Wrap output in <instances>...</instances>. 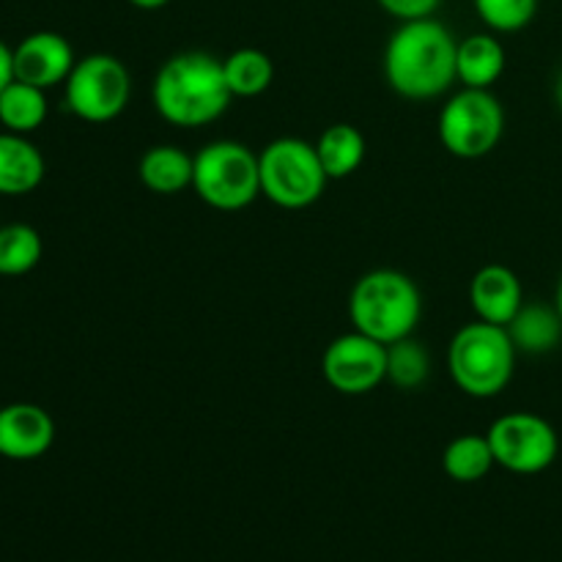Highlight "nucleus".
Wrapping results in <instances>:
<instances>
[{"instance_id": "obj_1", "label": "nucleus", "mask_w": 562, "mask_h": 562, "mask_svg": "<svg viewBox=\"0 0 562 562\" xmlns=\"http://www.w3.org/2000/svg\"><path fill=\"white\" fill-rule=\"evenodd\" d=\"M459 42L439 20L401 22L384 47V80L398 97L428 102L453 88Z\"/></svg>"}, {"instance_id": "obj_9", "label": "nucleus", "mask_w": 562, "mask_h": 562, "mask_svg": "<svg viewBox=\"0 0 562 562\" xmlns=\"http://www.w3.org/2000/svg\"><path fill=\"white\" fill-rule=\"evenodd\" d=\"M497 467L514 475H541L558 461L560 437L536 412H508L486 431Z\"/></svg>"}, {"instance_id": "obj_29", "label": "nucleus", "mask_w": 562, "mask_h": 562, "mask_svg": "<svg viewBox=\"0 0 562 562\" xmlns=\"http://www.w3.org/2000/svg\"><path fill=\"white\" fill-rule=\"evenodd\" d=\"M554 307H558V313L562 316V278L558 283V291H554Z\"/></svg>"}, {"instance_id": "obj_14", "label": "nucleus", "mask_w": 562, "mask_h": 562, "mask_svg": "<svg viewBox=\"0 0 562 562\" xmlns=\"http://www.w3.org/2000/svg\"><path fill=\"white\" fill-rule=\"evenodd\" d=\"M44 170L47 165L36 143L27 140V135L0 132V195H31L44 181Z\"/></svg>"}, {"instance_id": "obj_17", "label": "nucleus", "mask_w": 562, "mask_h": 562, "mask_svg": "<svg viewBox=\"0 0 562 562\" xmlns=\"http://www.w3.org/2000/svg\"><path fill=\"white\" fill-rule=\"evenodd\" d=\"M503 42L494 33H472L459 42L456 75L464 88H492L505 71Z\"/></svg>"}, {"instance_id": "obj_24", "label": "nucleus", "mask_w": 562, "mask_h": 562, "mask_svg": "<svg viewBox=\"0 0 562 562\" xmlns=\"http://www.w3.org/2000/svg\"><path fill=\"white\" fill-rule=\"evenodd\" d=\"M477 16L494 33L525 31L538 14V0H472Z\"/></svg>"}, {"instance_id": "obj_19", "label": "nucleus", "mask_w": 562, "mask_h": 562, "mask_svg": "<svg viewBox=\"0 0 562 562\" xmlns=\"http://www.w3.org/2000/svg\"><path fill=\"white\" fill-rule=\"evenodd\" d=\"M47 119V93L27 82L11 80L0 93V126L16 135H31Z\"/></svg>"}, {"instance_id": "obj_26", "label": "nucleus", "mask_w": 562, "mask_h": 562, "mask_svg": "<svg viewBox=\"0 0 562 562\" xmlns=\"http://www.w3.org/2000/svg\"><path fill=\"white\" fill-rule=\"evenodd\" d=\"M11 80H14V47H9V44L0 38V93H3V88L9 86Z\"/></svg>"}, {"instance_id": "obj_23", "label": "nucleus", "mask_w": 562, "mask_h": 562, "mask_svg": "<svg viewBox=\"0 0 562 562\" xmlns=\"http://www.w3.org/2000/svg\"><path fill=\"white\" fill-rule=\"evenodd\" d=\"M431 373V357L426 346L404 338L387 346V382L398 390H417Z\"/></svg>"}, {"instance_id": "obj_11", "label": "nucleus", "mask_w": 562, "mask_h": 562, "mask_svg": "<svg viewBox=\"0 0 562 562\" xmlns=\"http://www.w3.org/2000/svg\"><path fill=\"white\" fill-rule=\"evenodd\" d=\"M77 58L69 38L55 31L27 33L14 47V80L42 91L60 86L75 69Z\"/></svg>"}, {"instance_id": "obj_7", "label": "nucleus", "mask_w": 562, "mask_h": 562, "mask_svg": "<svg viewBox=\"0 0 562 562\" xmlns=\"http://www.w3.org/2000/svg\"><path fill=\"white\" fill-rule=\"evenodd\" d=\"M439 140L453 157L481 159L505 135V108L492 88H461L439 113Z\"/></svg>"}, {"instance_id": "obj_18", "label": "nucleus", "mask_w": 562, "mask_h": 562, "mask_svg": "<svg viewBox=\"0 0 562 562\" xmlns=\"http://www.w3.org/2000/svg\"><path fill=\"white\" fill-rule=\"evenodd\" d=\"M366 137L351 124H333L316 140V154L327 179H349L366 162Z\"/></svg>"}, {"instance_id": "obj_22", "label": "nucleus", "mask_w": 562, "mask_h": 562, "mask_svg": "<svg viewBox=\"0 0 562 562\" xmlns=\"http://www.w3.org/2000/svg\"><path fill=\"white\" fill-rule=\"evenodd\" d=\"M44 256L42 236L33 225L11 223L0 228V274L20 278L33 272Z\"/></svg>"}, {"instance_id": "obj_25", "label": "nucleus", "mask_w": 562, "mask_h": 562, "mask_svg": "<svg viewBox=\"0 0 562 562\" xmlns=\"http://www.w3.org/2000/svg\"><path fill=\"white\" fill-rule=\"evenodd\" d=\"M376 3L398 22H412V20H428V16L437 14L442 0H376Z\"/></svg>"}, {"instance_id": "obj_8", "label": "nucleus", "mask_w": 562, "mask_h": 562, "mask_svg": "<svg viewBox=\"0 0 562 562\" xmlns=\"http://www.w3.org/2000/svg\"><path fill=\"white\" fill-rule=\"evenodd\" d=\"M66 108L88 124L119 119L132 99V75L115 55L93 53L75 64L66 77Z\"/></svg>"}, {"instance_id": "obj_20", "label": "nucleus", "mask_w": 562, "mask_h": 562, "mask_svg": "<svg viewBox=\"0 0 562 562\" xmlns=\"http://www.w3.org/2000/svg\"><path fill=\"white\" fill-rule=\"evenodd\" d=\"M497 467L488 437L481 434H461L445 448L442 470L456 483H477Z\"/></svg>"}, {"instance_id": "obj_3", "label": "nucleus", "mask_w": 562, "mask_h": 562, "mask_svg": "<svg viewBox=\"0 0 562 562\" xmlns=\"http://www.w3.org/2000/svg\"><path fill=\"white\" fill-rule=\"evenodd\" d=\"M423 316V296L415 280L398 269H373L349 294V318L357 333L390 346L412 338Z\"/></svg>"}, {"instance_id": "obj_15", "label": "nucleus", "mask_w": 562, "mask_h": 562, "mask_svg": "<svg viewBox=\"0 0 562 562\" xmlns=\"http://www.w3.org/2000/svg\"><path fill=\"white\" fill-rule=\"evenodd\" d=\"M192 173H195V157L170 143L151 146L137 165L143 187L154 195H179L190 190Z\"/></svg>"}, {"instance_id": "obj_13", "label": "nucleus", "mask_w": 562, "mask_h": 562, "mask_svg": "<svg viewBox=\"0 0 562 562\" xmlns=\"http://www.w3.org/2000/svg\"><path fill=\"white\" fill-rule=\"evenodd\" d=\"M470 305L481 322L508 327L525 305L519 274L503 263H488L477 269L470 283Z\"/></svg>"}, {"instance_id": "obj_6", "label": "nucleus", "mask_w": 562, "mask_h": 562, "mask_svg": "<svg viewBox=\"0 0 562 562\" xmlns=\"http://www.w3.org/2000/svg\"><path fill=\"white\" fill-rule=\"evenodd\" d=\"M261 195L280 209H307L324 195L327 173L316 154V143L302 137H278L258 154Z\"/></svg>"}, {"instance_id": "obj_10", "label": "nucleus", "mask_w": 562, "mask_h": 562, "mask_svg": "<svg viewBox=\"0 0 562 562\" xmlns=\"http://www.w3.org/2000/svg\"><path fill=\"white\" fill-rule=\"evenodd\" d=\"M322 373L340 395H368L387 382V346L362 333H346L324 349Z\"/></svg>"}, {"instance_id": "obj_4", "label": "nucleus", "mask_w": 562, "mask_h": 562, "mask_svg": "<svg viewBox=\"0 0 562 562\" xmlns=\"http://www.w3.org/2000/svg\"><path fill=\"white\" fill-rule=\"evenodd\" d=\"M516 357L519 351L508 329L477 318L450 338L448 373L470 398H497L514 379Z\"/></svg>"}, {"instance_id": "obj_28", "label": "nucleus", "mask_w": 562, "mask_h": 562, "mask_svg": "<svg viewBox=\"0 0 562 562\" xmlns=\"http://www.w3.org/2000/svg\"><path fill=\"white\" fill-rule=\"evenodd\" d=\"M554 99H558V108L562 110V69H560L558 80H554Z\"/></svg>"}, {"instance_id": "obj_2", "label": "nucleus", "mask_w": 562, "mask_h": 562, "mask_svg": "<svg viewBox=\"0 0 562 562\" xmlns=\"http://www.w3.org/2000/svg\"><path fill=\"white\" fill-rule=\"evenodd\" d=\"M151 99L168 124L195 130L217 121L228 110L234 93L225 82L223 60L203 49H187L159 66Z\"/></svg>"}, {"instance_id": "obj_27", "label": "nucleus", "mask_w": 562, "mask_h": 562, "mask_svg": "<svg viewBox=\"0 0 562 562\" xmlns=\"http://www.w3.org/2000/svg\"><path fill=\"white\" fill-rule=\"evenodd\" d=\"M130 5H135V9H143V11H157L162 9V5H168L170 0H126Z\"/></svg>"}, {"instance_id": "obj_21", "label": "nucleus", "mask_w": 562, "mask_h": 562, "mask_svg": "<svg viewBox=\"0 0 562 562\" xmlns=\"http://www.w3.org/2000/svg\"><path fill=\"white\" fill-rule=\"evenodd\" d=\"M223 71L231 93L239 99L261 97L274 80L272 58L256 47L234 49L228 58H223Z\"/></svg>"}, {"instance_id": "obj_12", "label": "nucleus", "mask_w": 562, "mask_h": 562, "mask_svg": "<svg viewBox=\"0 0 562 562\" xmlns=\"http://www.w3.org/2000/svg\"><path fill=\"white\" fill-rule=\"evenodd\" d=\"M55 445V420L38 404L0 406V456L9 461H36Z\"/></svg>"}, {"instance_id": "obj_16", "label": "nucleus", "mask_w": 562, "mask_h": 562, "mask_svg": "<svg viewBox=\"0 0 562 562\" xmlns=\"http://www.w3.org/2000/svg\"><path fill=\"white\" fill-rule=\"evenodd\" d=\"M505 329L519 355L541 357L562 344V316L558 307L543 302H525Z\"/></svg>"}, {"instance_id": "obj_5", "label": "nucleus", "mask_w": 562, "mask_h": 562, "mask_svg": "<svg viewBox=\"0 0 562 562\" xmlns=\"http://www.w3.org/2000/svg\"><path fill=\"white\" fill-rule=\"evenodd\" d=\"M192 190L217 212H241L261 195L258 154L236 140L206 143L195 154Z\"/></svg>"}]
</instances>
